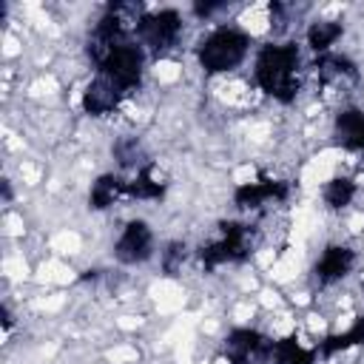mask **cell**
Listing matches in <instances>:
<instances>
[{
    "mask_svg": "<svg viewBox=\"0 0 364 364\" xmlns=\"http://www.w3.org/2000/svg\"><path fill=\"white\" fill-rule=\"evenodd\" d=\"M299 65H301V54L296 43H267L256 54L253 77L267 97L279 102H293L296 94L301 91Z\"/></svg>",
    "mask_w": 364,
    "mask_h": 364,
    "instance_id": "obj_1",
    "label": "cell"
},
{
    "mask_svg": "<svg viewBox=\"0 0 364 364\" xmlns=\"http://www.w3.org/2000/svg\"><path fill=\"white\" fill-rule=\"evenodd\" d=\"M250 51V37L236 26H219L205 34L196 46V60L208 74H228L245 63Z\"/></svg>",
    "mask_w": 364,
    "mask_h": 364,
    "instance_id": "obj_2",
    "label": "cell"
},
{
    "mask_svg": "<svg viewBox=\"0 0 364 364\" xmlns=\"http://www.w3.org/2000/svg\"><path fill=\"white\" fill-rule=\"evenodd\" d=\"M253 250V233L247 225L239 222H225L219 225V236L210 239L208 245H202L199 259L205 267H219V264H230V262H245Z\"/></svg>",
    "mask_w": 364,
    "mask_h": 364,
    "instance_id": "obj_3",
    "label": "cell"
},
{
    "mask_svg": "<svg viewBox=\"0 0 364 364\" xmlns=\"http://www.w3.org/2000/svg\"><path fill=\"white\" fill-rule=\"evenodd\" d=\"M179 34H182V14L176 9L145 11L136 26V43L154 54H165L168 48H173Z\"/></svg>",
    "mask_w": 364,
    "mask_h": 364,
    "instance_id": "obj_4",
    "label": "cell"
},
{
    "mask_svg": "<svg viewBox=\"0 0 364 364\" xmlns=\"http://www.w3.org/2000/svg\"><path fill=\"white\" fill-rule=\"evenodd\" d=\"M100 74H105L108 80H114L125 94L131 88H136L142 82L145 74V48L134 40H125L119 46L111 48V54L102 60V65L97 68Z\"/></svg>",
    "mask_w": 364,
    "mask_h": 364,
    "instance_id": "obj_5",
    "label": "cell"
},
{
    "mask_svg": "<svg viewBox=\"0 0 364 364\" xmlns=\"http://www.w3.org/2000/svg\"><path fill=\"white\" fill-rule=\"evenodd\" d=\"M273 341H267L253 327H236L222 341V355L228 364H267Z\"/></svg>",
    "mask_w": 364,
    "mask_h": 364,
    "instance_id": "obj_6",
    "label": "cell"
},
{
    "mask_svg": "<svg viewBox=\"0 0 364 364\" xmlns=\"http://www.w3.org/2000/svg\"><path fill=\"white\" fill-rule=\"evenodd\" d=\"M154 256V230L145 219H131L114 242V259L119 264H142Z\"/></svg>",
    "mask_w": 364,
    "mask_h": 364,
    "instance_id": "obj_7",
    "label": "cell"
},
{
    "mask_svg": "<svg viewBox=\"0 0 364 364\" xmlns=\"http://www.w3.org/2000/svg\"><path fill=\"white\" fill-rule=\"evenodd\" d=\"M122 100H125V91H122L114 80H108L105 74L97 71V74L85 82L82 97H80V105H82V111L91 114V117H105V114L117 111Z\"/></svg>",
    "mask_w": 364,
    "mask_h": 364,
    "instance_id": "obj_8",
    "label": "cell"
},
{
    "mask_svg": "<svg viewBox=\"0 0 364 364\" xmlns=\"http://www.w3.org/2000/svg\"><path fill=\"white\" fill-rule=\"evenodd\" d=\"M287 196V185L279 179H256V182H242L233 193V202L242 210H259L267 202H282Z\"/></svg>",
    "mask_w": 364,
    "mask_h": 364,
    "instance_id": "obj_9",
    "label": "cell"
},
{
    "mask_svg": "<svg viewBox=\"0 0 364 364\" xmlns=\"http://www.w3.org/2000/svg\"><path fill=\"white\" fill-rule=\"evenodd\" d=\"M355 264V250L347 247V245H327L321 250V256L316 259V279L321 284H333V282H341Z\"/></svg>",
    "mask_w": 364,
    "mask_h": 364,
    "instance_id": "obj_10",
    "label": "cell"
},
{
    "mask_svg": "<svg viewBox=\"0 0 364 364\" xmlns=\"http://www.w3.org/2000/svg\"><path fill=\"white\" fill-rule=\"evenodd\" d=\"M333 134L341 148L347 151H364V108H344L336 117Z\"/></svg>",
    "mask_w": 364,
    "mask_h": 364,
    "instance_id": "obj_11",
    "label": "cell"
},
{
    "mask_svg": "<svg viewBox=\"0 0 364 364\" xmlns=\"http://www.w3.org/2000/svg\"><path fill=\"white\" fill-rule=\"evenodd\" d=\"M168 191V176L156 165H142L134 179H128L125 193L134 199H162Z\"/></svg>",
    "mask_w": 364,
    "mask_h": 364,
    "instance_id": "obj_12",
    "label": "cell"
},
{
    "mask_svg": "<svg viewBox=\"0 0 364 364\" xmlns=\"http://www.w3.org/2000/svg\"><path fill=\"white\" fill-rule=\"evenodd\" d=\"M313 68H316V74H318L324 82H341V80H355V77H358L355 63H353L347 54H336V51L318 54L316 63H313Z\"/></svg>",
    "mask_w": 364,
    "mask_h": 364,
    "instance_id": "obj_13",
    "label": "cell"
},
{
    "mask_svg": "<svg viewBox=\"0 0 364 364\" xmlns=\"http://www.w3.org/2000/svg\"><path fill=\"white\" fill-rule=\"evenodd\" d=\"M125 179H119L117 173H100L94 182H91V191H88V205L94 210H105L111 208L122 193H125Z\"/></svg>",
    "mask_w": 364,
    "mask_h": 364,
    "instance_id": "obj_14",
    "label": "cell"
},
{
    "mask_svg": "<svg viewBox=\"0 0 364 364\" xmlns=\"http://www.w3.org/2000/svg\"><path fill=\"white\" fill-rule=\"evenodd\" d=\"M341 34H344V28L338 20H316V23H310L304 40L316 54H327V51H333V46L338 43Z\"/></svg>",
    "mask_w": 364,
    "mask_h": 364,
    "instance_id": "obj_15",
    "label": "cell"
},
{
    "mask_svg": "<svg viewBox=\"0 0 364 364\" xmlns=\"http://www.w3.org/2000/svg\"><path fill=\"white\" fill-rule=\"evenodd\" d=\"M358 344H364V318L353 321L344 333H333V336H327V338L318 344V353H321V355H336V353L353 350V347H358Z\"/></svg>",
    "mask_w": 364,
    "mask_h": 364,
    "instance_id": "obj_16",
    "label": "cell"
},
{
    "mask_svg": "<svg viewBox=\"0 0 364 364\" xmlns=\"http://www.w3.org/2000/svg\"><path fill=\"white\" fill-rule=\"evenodd\" d=\"M270 361L273 364H316V350L301 347L296 338H279L273 341Z\"/></svg>",
    "mask_w": 364,
    "mask_h": 364,
    "instance_id": "obj_17",
    "label": "cell"
},
{
    "mask_svg": "<svg viewBox=\"0 0 364 364\" xmlns=\"http://www.w3.org/2000/svg\"><path fill=\"white\" fill-rule=\"evenodd\" d=\"M353 196H355V182L347 179V176H333V179H327L324 188H321V199H324V205H327L330 210L347 208V205L353 202Z\"/></svg>",
    "mask_w": 364,
    "mask_h": 364,
    "instance_id": "obj_18",
    "label": "cell"
},
{
    "mask_svg": "<svg viewBox=\"0 0 364 364\" xmlns=\"http://www.w3.org/2000/svg\"><path fill=\"white\" fill-rule=\"evenodd\" d=\"M111 154H114V159H117L119 168H136V171H139L142 165H148V162H145L142 142H139L136 136H119V139L114 142Z\"/></svg>",
    "mask_w": 364,
    "mask_h": 364,
    "instance_id": "obj_19",
    "label": "cell"
},
{
    "mask_svg": "<svg viewBox=\"0 0 364 364\" xmlns=\"http://www.w3.org/2000/svg\"><path fill=\"white\" fill-rule=\"evenodd\" d=\"M185 259H188V245H185V242H168L165 250H162V256H159L162 270H165L168 276H176V273L182 270Z\"/></svg>",
    "mask_w": 364,
    "mask_h": 364,
    "instance_id": "obj_20",
    "label": "cell"
},
{
    "mask_svg": "<svg viewBox=\"0 0 364 364\" xmlns=\"http://www.w3.org/2000/svg\"><path fill=\"white\" fill-rule=\"evenodd\" d=\"M0 185H3V202H11V182H9V179H3Z\"/></svg>",
    "mask_w": 364,
    "mask_h": 364,
    "instance_id": "obj_21",
    "label": "cell"
}]
</instances>
